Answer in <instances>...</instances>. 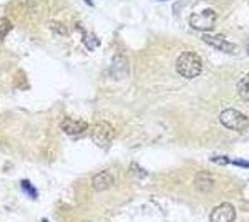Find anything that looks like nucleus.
<instances>
[{"label":"nucleus","mask_w":249,"mask_h":222,"mask_svg":"<svg viewBox=\"0 0 249 222\" xmlns=\"http://www.w3.org/2000/svg\"><path fill=\"white\" fill-rule=\"evenodd\" d=\"M236 91H238V96L243 102H249V73L244 75L243 78L239 80L238 86H236Z\"/></svg>","instance_id":"9b49d317"},{"label":"nucleus","mask_w":249,"mask_h":222,"mask_svg":"<svg viewBox=\"0 0 249 222\" xmlns=\"http://www.w3.org/2000/svg\"><path fill=\"white\" fill-rule=\"evenodd\" d=\"M216 20H218V15H216L214 10L211 9H204L203 12H196L190 17V25L195 30L199 32H211L216 25Z\"/></svg>","instance_id":"20e7f679"},{"label":"nucleus","mask_w":249,"mask_h":222,"mask_svg":"<svg viewBox=\"0 0 249 222\" xmlns=\"http://www.w3.org/2000/svg\"><path fill=\"white\" fill-rule=\"evenodd\" d=\"M236 219V209L230 203H221L213 209L210 222H234Z\"/></svg>","instance_id":"39448f33"},{"label":"nucleus","mask_w":249,"mask_h":222,"mask_svg":"<svg viewBox=\"0 0 249 222\" xmlns=\"http://www.w3.org/2000/svg\"><path fill=\"white\" fill-rule=\"evenodd\" d=\"M115 135L116 133H115V128L111 126V123H108V121H100V123H96L93 126V130H91V141H93L98 148L107 149L113 143Z\"/></svg>","instance_id":"7ed1b4c3"},{"label":"nucleus","mask_w":249,"mask_h":222,"mask_svg":"<svg viewBox=\"0 0 249 222\" xmlns=\"http://www.w3.org/2000/svg\"><path fill=\"white\" fill-rule=\"evenodd\" d=\"M43 222H47V221H43Z\"/></svg>","instance_id":"6ab92c4d"},{"label":"nucleus","mask_w":249,"mask_h":222,"mask_svg":"<svg viewBox=\"0 0 249 222\" xmlns=\"http://www.w3.org/2000/svg\"><path fill=\"white\" fill-rule=\"evenodd\" d=\"M203 42L208 43L210 47L216 48L219 51H224V53H234L236 47L232 45L231 42H228L226 38L219 37V35H210V34H204L203 35Z\"/></svg>","instance_id":"423d86ee"},{"label":"nucleus","mask_w":249,"mask_h":222,"mask_svg":"<svg viewBox=\"0 0 249 222\" xmlns=\"http://www.w3.org/2000/svg\"><path fill=\"white\" fill-rule=\"evenodd\" d=\"M176 71L183 78H196L203 71V62L195 51H183L176 60Z\"/></svg>","instance_id":"f257e3e1"},{"label":"nucleus","mask_w":249,"mask_h":222,"mask_svg":"<svg viewBox=\"0 0 249 222\" xmlns=\"http://www.w3.org/2000/svg\"><path fill=\"white\" fill-rule=\"evenodd\" d=\"M22 188L25 189V192H29L32 197H37V189H35L29 181H22Z\"/></svg>","instance_id":"2eb2a0df"},{"label":"nucleus","mask_w":249,"mask_h":222,"mask_svg":"<svg viewBox=\"0 0 249 222\" xmlns=\"http://www.w3.org/2000/svg\"><path fill=\"white\" fill-rule=\"evenodd\" d=\"M110 75L113 76L115 80L124 78L128 75V62L123 55H115L113 62H111L110 67Z\"/></svg>","instance_id":"6e6552de"},{"label":"nucleus","mask_w":249,"mask_h":222,"mask_svg":"<svg viewBox=\"0 0 249 222\" xmlns=\"http://www.w3.org/2000/svg\"><path fill=\"white\" fill-rule=\"evenodd\" d=\"M246 51H248V55H249V40L246 42Z\"/></svg>","instance_id":"a211bd4d"},{"label":"nucleus","mask_w":249,"mask_h":222,"mask_svg":"<svg viewBox=\"0 0 249 222\" xmlns=\"http://www.w3.org/2000/svg\"><path fill=\"white\" fill-rule=\"evenodd\" d=\"M83 43H85V45H87L88 50H95V48L100 45L98 38H96L93 34H90V32H87V30H83Z\"/></svg>","instance_id":"f8f14e48"},{"label":"nucleus","mask_w":249,"mask_h":222,"mask_svg":"<svg viewBox=\"0 0 249 222\" xmlns=\"http://www.w3.org/2000/svg\"><path fill=\"white\" fill-rule=\"evenodd\" d=\"M219 121L224 128L231 131H244L249 128V118L246 115H243L241 111L234 110V108H228V110L221 111Z\"/></svg>","instance_id":"f03ea898"},{"label":"nucleus","mask_w":249,"mask_h":222,"mask_svg":"<svg viewBox=\"0 0 249 222\" xmlns=\"http://www.w3.org/2000/svg\"><path fill=\"white\" fill-rule=\"evenodd\" d=\"M12 30V22L5 17H0V40L5 38Z\"/></svg>","instance_id":"ddd939ff"},{"label":"nucleus","mask_w":249,"mask_h":222,"mask_svg":"<svg viewBox=\"0 0 249 222\" xmlns=\"http://www.w3.org/2000/svg\"><path fill=\"white\" fill-rule=\"evenodd\" d=\"M50 28L55 32V34H58V35H68V27L63 25L62 22H57V20L50 23Z\"/></svg>","instance_id":"4468645a"},{"label":"nucleus","mask_w":249,"mask_h":222,"mask_svg":"<svg viewBox=\"0 0 249 222\" xmlns=\"http://www.w3.org/2000/svg\"><path fill=\"white\" fill-rule=\"evenodd\" d=\"M113 181H115V177L111 172H108V171L98 172V174L93 177V188L96 191H107L108 188L113 186Z\"/></svg>","instance_id":"1a4fd4ad"},{"label":"nucleus","mask_w":249,"mask_h":222,"mask_svg":"<svg viewBox=\"0 0 249 222\" xmlns=\"http://www.w3.org/2000/svg\"><path fill=\"white\" fill-rule=\"evenodd\" d=\"M60 128H62V131L67 133V135L77 136V135H82V133H85L88 130V124L82 120L65 118L62 121V124H60Z\"/></svg>","instance_id":"0eeeda50"},{"label":"nucleus","mask_w":249,"mask_h":222,"mask_svg":"<svg viewBox=\"0 0 249 222\" xmlns=\"http://www.w3.org/2000/svg\"><path fill=\"white\" fill-rule=\"evenodd\" d=\"M213 163H218V164H228L230 159L228 157H213Z\"/></svg>","instance_id":"dca6fc26"},{"label":"nucleus","mask_w":249,"mask_h":222,"mask_svg":"<svg viewBox=\"0 0 249 222\" xmlns=\"http://www.w3.org/2000/svg\"><path fill=\"white\" fill-rule=\"evenodd\" d=\"M213 184H214V179H213V176L210 172H199V174H196V179H195V186L196 189H199L201 192H208L211 191Z\"/></svg>","instance_id":"9d476101"},{"label":"nucleus","mask_w":249,"mask_h":222,"mask_svg":"<svg viewBox=\"0 0 249 222\" xmlns=\"http://www.w3.org/2000/svg\"><path fill=\"white\" fill-rule=\"evenodd\" d=\"M236 166H243V168H249V163L248 161H234Z\"/></svg>","instance_id":"f3484780"}]
</instances>
